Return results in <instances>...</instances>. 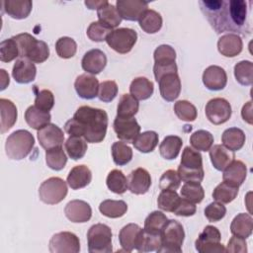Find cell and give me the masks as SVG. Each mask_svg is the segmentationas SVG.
Listing matches in <instances>:
<instances>
[{
  "label": "cell",
  "mask_w": 253,
  "mask_h": 253,
  "mask_svg": "<svg viewBox=\"0 0 253 253\" xmlns=\"http://www.w3.org/2000/svg\"><path fill=\"white\" fill-rule=\"evenodd\" d=\"M97 16L99 22L108 26L111 29L118 27L122 22V17L120 16L117 8L109 3L107 0L102 6L97 9Z\"/></svg>",
  "instance_id": "cell-32"
},
{
  "label": "cell",
  "mask_w": 253,
  "mask_h": 253,
  "mask_svg": "<svg viewBox=\"0 0 253 253\" xmlns=\"http://www.w3.org/2000/svg\"><path fill=\"white\" fill-rule=\"evenodd\" d=\"M2 4L5 13L17 20L27 18L33 7V2L30 0H6Z\"/></svg>",
  "instance_id": "cell-29"
},
{
  "label": "cell",
  "mask_w": 253,
  "mask_h": 253,
  "mask_svg": "<svg viewBox=\"0 0 253 253\" xmlns=\"http://www.w3.org/2000/svg\"><path fill=\"white\" fill-rule=\"evenodd\" d=\"M92 180V173L86 165L74 166L67 176L66 182L73 190H78L86 187Z\"/></svg>",
  "instance_id": "cell-28"
},
{
  "label": "cell",
  "mask_w": 253,
  "mask_h": 253,
  "mask_svg": "<svg viewBox=\"0 0 253 253\" xmlns=\"http://www.w3.org/2000/svg\"><path fill=\"white\" fill-rule=\"evenodd\" d=\"M113 30L111 28H109L108 26L102 24L99 21L96 22H92L89 27L87 28V36L88 38L93 41V42H103L106 41L107 37L110 35V33Z\"/></svg>",
  "instance_id": "cell-55"
},
{
  "label": "cell",
  "mask_w": 253,
  "mask_h": 253,
  "mask_svg": "<svg viewBox=\"0 0 253 253\" xmlns=\"http://www.w3.org/2000/svg\"><path fill=\"white\" fill-rule=\"evenodd\" d=\"M174 112L180 120L185 122L195 121L198 115L196 107L187 100L177 101L174 105Z\"/></svg>",
  "instance_id": "cell-51"
},
{
  "label": "cell",
  "mask_w": 253,
  "mask_h": 253,
  "mask_svg": "<svg viewBox=\"0 0 253 253\" xmlns=\"http://www.w3.org/2000/svg\"><path fill=\"white\" fill-rule=\"evenodd\" d=\"M37 67L34 62L27 58H18L14 63L12 76L20 84H28L35 80Z\"/></svg>",
  "instance_id": "cell-24"
},
{
  "label": "cell",
  "mask_w": 253,
  "mask_h": 253,
  "mask_svg": "<svg viewBox=\"0 0 253 253\" xmlns=\"http://www.w3.org/2000/svg\"><path fill=\"white\" fill-rule=\"evenodd\" d=\"M180 193L183 199L193 204L201 203L205 197V191L201 183L187 182L182 186Z\"/></svg>",
  "instance_id": "cell-48"
},
{
  "label": "cell",
  "mask_w": 253,
  "mask_h": 253,
  "mask_svg": "<svg viewBox=\"0 0 253 253\" xmlns=\"http://www.w3.org/2000/svg\"><path fill=\"white\" fill-rule=\"evenodd\" d=\"M236 81L243 86H250L253 82V63L249 60H242L234 66Z\"/></svg>",
  "instance_id": "cell-45"
},
{
  "label": "cell",
  "mask_w": 253,
  "mask_h": 253,
  "mask_svg": "<svg viewBox=\"0 0 253 253\" xmlns=\"http://www.w3.org/2000/svg\"><path fill=\"white\" fill-rule=\"evenodd\" d=\"M112 230L104 223L92 225L87 232L88 251L90 253H110L112 248Z\"/></svg>",
  "instance_id": "cell-7"
},
{
  "label": "cell",
  "mask_w": 253,
  "mask_h": 253,
  "mask_svg": "<svg viewBox=\"0 0 253 253\" xmlns=\"http://www.w3.org/2000/svg\"><path fill=\"white\" fill-rule=\"evenodd\" d=\"M1 90H4L8 85H9V82H10V79H9V75L6 73V71L4 69H1Z\"/></svg>",
  "instance_id": "cell-64"
},
{
  "label": "cell",
  "mask_w": 253,
  "mask_h": 253,
  "mask_svg": "<svg viewBox=\"0 0 253 253\" xmlns=\"http://www.w3.org/2000/svg\"><path fill=\"white\" fill-rule=\"evenodd\" d=\"M247 176V167L240 160H233L224 170L222 179L224 182L239 187L243 184Z\"/></svg>",
  "instance_id": "cell-27"
},
{
  "label": "cell",
  "mask_w": 253,
  "mask_h": 253,
  "mask_svg": "<svg viewBox=\"0 0 253 253\" xmlns=\"http://www.w3.org/2000/svg\"><path fill=\"white\" fill-rule=\"evenodd\" d=\"M0 115H1V122H0V128L1 133L8 131L16 123L17 121V108L15 104L8 100L1 98L0 99Z\"/></svg>",
  "instance_id": "cell-30"
},
{
  "label": "cell",
  "mask_w": 253,
  "mask_h": 253,
  "mask_svg": "<svg viewBox=\"0 0 253 253\" xmlns=\"http://www.w3.org/2000/svg\"><path fill=\"white\" fill-rule=\"evenodd\" d=\"M201 11L216 34L232 32L246 35L249 32L247 23L248 7L244 0H202Z\"/></svg>",
  "instance_id": "cell-1"
},
{
  "label": "cell",
  "mask_w": 253,
  "mask_h": 253,
  "mask_svg": "<svg viewBox=\"0 0 253 253\" xmlns=\"http://www.w3.org/2000/svg\"><path fill=\"white\" fill-rule=\"evenodd\" d=\"M242 119L249 125H252V102H247L241 110Z\"/></svg>",
  "instance_id": "cell-62"
},
{
  "label": "cell",
  "mask_w": 253,
  "mask_h": 253,
  "mask_svg": "<svg viewBox=\"0 0 253 253\" xmlns=\"http://www.w3.org/2000/svg\"><path fill=\"white\" fill-rule=\"evenodd\" d=\"M226 208L223 204L218 202H212L209 204L205 209V215L211 222H216L225 216Z\"/></svg>",
  "instance_id": "cell-59"
},
{
  "label": "cell",
  "mask_w": 253,
  "mask_h": 253,
  "mask_svg": "<svg viewBox=\"0 0 253 253\" xmlns=\"http://www.w3.org/2000/svg\"><path fill=\"white\" fill-rule=\"evenodd\" d=\"M168 220L166 214H164L162 211H154L150 212L147 217L144 220V227L143 229L150 233L160 234L164 224Z\"/></svg>",
  "instance_id": "cell-50"
},
{
  "label": "cell",
  "mask_w": 253,
  "mask_h": 253,
  "mask_svg": "<svg viewBox=\"0 0 253 253\" xmlns=\"http://www.w3.org/2000/svg\"><path fill=\"white\" fill-rule=\"evenodd\" d=\"M181 179L177 171L169 169L165 171L159 180V188L161 190H177L180 187Z\"/></svg>",
  "instance_id": "cell-56"
},
{
  "label": "cell",
  "mask_w": 253,
  "mask_h": 253,
  "mask_svg": "<svg viewBox=\"0 0 253 253\" xmlns=\"http://www.w3.org/2000/svg\"><path fill=\"white\" fill-rule=\"evenodd\" d=\"M209 151L211 164L218 171H223L235 158L234 151L229 150L222 144H214Z\"/></svg>",
  "instance_id": "cell-26"
},
{
  "label": "cell",
  "mask_w": 253,
  "mask_h": 253,
  "mask_svg": "<svg viewBox=\"0 0 253 253\" xmlns=\"http://www.w3.org/2000/svg\"><path fill=\"white\" fill-rule=\"evenodd\" d=\"M112 156L115 164L123 166L131 160L132 150L126 143L123 141H116L112 145Z\"/></svg>",
  "instance_id": "cell-49"
},
{
  "label": "cell",
  "mask_w": 253,
  "mask_h": 253,
  "mask_svg": "<svg viewBox=\"0 0 253 253\" xmlns=\"http://www.w3.org/2000/svg\"><path fill=\"white\" fill-rule=\"evenodd\" d=\"M107 65V56L106 54L98 48L88 50L82 60L81 66L84 71L90 73L91 75L99 74Z\"/></svg>",
  "instance_id": "cell-23"
},
{
  "label": "cell",
  "mask_w": 253,
  "mask_h": 253,
  "mask_svg": "<svg viewBox=\"0 0 253 253\" xmlns=\"http://www.w3.org/2000/svg\"><path fill=\"white\" fill-rule=\"evenodd\" d=\"M153 72L157 81L162 75L170 72H178L176 64V51L169 44H161L154 50Z\"/></svg>",
  "instance_id": "cell-8"
},
{
  "label": "cell",
  "mask_w": 253,
  "mask_h": 253,
  "mask_svg": "<svg viewBox=\"0 0 253 253\" xmlns=\"http://www.w3.org/2000/svg\"><path fill=\"white\" fill-rule=\"evenodd\" d=\"M161 245V236L160 234L150 233L143 229L139 244L136 248L139 252H151L157 251Z\"/></svg>",
  "instance_id": "cell-53"
},
{
  "label": "cell",
  "mask_w": 253,
  "mask_h": 253,
  "mask_svg": "<svg viewBox=\"0 0 253 253\" xmlns=\"http://www.w3.org/2000/svg\"><path fill=\"white\" fill-rule=\"evenodd\" d=\"M106 184L109 190L119 195L124 194L128 189L127 179L119 169H114L108 174Z\"/></svg>",
  "instance_id": "cell-43"
},
{
  "label": "cell",
  "mask_w": 253,
  "mask_h": 253,
  "mask_svg": "<svg viewBox=\"0 0 253 253\" xmlns=\"http://www.w3.org/2000/svg\"><path fill=\"white\" fill-rule=\"evenodd\" d=\"M243 48V42L239 35L226 34L219 38L217 42V49L219 53L226 57H234L238 55Z\"/></svg>",
  "instance_id": "cell-25"
},
{
  "label": "cell",
  "mask_w": 253,
  "mask_h": 253,
  "mask_svg": "<svg viewBox=\"0 0 253 253\" xmlns=\"http://www.w3.org/2000/svg\"><path fill=\"white\" fill-rule=\"evenodd\" d=\"M203 83L209 90H222L227 83L225 70L217 65H211L207 67L203 73Z\"/></svg>",
  "instance_id": "cell-21"
},
{
  "label": "cell",
  "mask_w": 253,
  "mask_h": 253,
  "mask_svg": "<svg viewBox=\"0 0 253 253\" xmlns=\"http://www.w3.org/2000/svg\"><path fill=\"white\" fill-rule=\"evenodd\" d=\"M245 133L238 127H229L225 129L221 135L222 145L231 151H236L242 148L245 143Z\"/></svg>",
  "instance_id": "cell-35"
},
{
  "label": "cell",
  "mask_w": 253,
  "mask_h": 253,
  "mask_svg": "<svg viewBox=\"0 0 253 253\" xmlns=\"http://www.w3.org/2000/svg\"><path fill=\"white\" fill-rule=\"evenodd\" d=\"M68 156L73 160L81 159L87 151V141L77 135H69L64 143Z\"/></svg>",
  "instance_id": "cell-40"
},
{
  "label": "cell",
  "mask_w": 253,
  "mask_h": 253,
  "mask_svg": "<svg viewBox=\"0 0 253 253\" xmlns=\"http://www.w3.org/2000/svg\"><path fill=\"white\" fill-rule=\"evenodd\" d=\"M226 252L232 253H246L247 252V243L244 238L238 236H232L227 244V248H225Z\"/></svg>",
  "instance_id": "cell-61"
},
{
  "label": "cell",
  "mask_w": 253,
  "mask_h": 253,
  "mask_svg": "<svg viewBox=\"0 0 253 253\" xmlns=\"http://www.w3.org/2000/svg\"><path fill=\"white\" fill-rule=\"evenodd\" d=\"M181 198L175 190H162L157 198V205L161 211L173 212Z\"/></svg>",
  "instance_id": "cell-46"
},
{
  "label": "cell",
  "mask_w": 253,
  "mask_h": 253,
  "mask_svg": "<svg viewBox=\"0 0 253 253\" xmlns=\"http://www.w3.org/2000/svg\"><path fill=\"white\" fill-rule=\"evenodd\" d=\"M34 145V135L26 129H18L7 137L5 151L8 158L13 160H21L31 153Z\"/></svg>",
  "instance_id": "cell-5"
},
{
  "label": "cell",
  "mask_w": 253,
  "mask_h": 253,
  "mask_svg": "<svg viewBox=\"0 0 253 253\" xmlns=\"http://www.w3.org/2000/svg\"><path fill=\"white\" fill-rule=\"evenodd\" d=\"M128 190L135 195L145 194L151 186V177L149 172L144 168L132 170L127 178Z\"/></svg>",
  "instance_id": "cell-22"
},
{
  "label": "cell",
  "mask_w": 253,
  "mask_h": 253,
  "mask_svg": "<svg viewBox=\"0 0 253 253\" xmlns=\"http://www.w3.org/2000/svg\"><path fill=\"white\" fill-rule=\"evenodd\" d=\"M191 145L198 151H209L213 143V135L205 129H199L190 137Z\"/></svg>",
  "instance_id": "cell-47"
},
{
  "label": "cell",
  "mask_w": 253,
  "mask_h": 253,
  "mask_svg": "<svg viewBox=\"0 0 253 253\" xmlns=\"http://www.w3.org/2000/svg\"><path fill=\"white\" fill-rule=\"evenodd\" d=\"M143 229L136 223H128L125 225L119 233L120 244L123 247V250L126 252H131L132 250H136Z\"/></svg>",
  "instance_id": "cell-19"
},
{
  "label": "cell",
  "mask_w": 253,
  "mask_h": 253,
  "mask_svg": "<svg viewBox=\"0 0 253 253\" xmlns=\"http://www.w3.org/2000/svg\"><path fill=\"white\" fill-rule=\"evenodd\" d=\"M113 126L118 138L126 143H132L140 131V126L133 117L122 118L117 116Z\"/></svg>",
  "instance_id": "cell-14"
},
{
  "label": "cell",
  "mask_w": 253,
  "mask_h": 253,
  "mask_svg": "<svg viewBox=\"0 0 253 253\" xmlns=\"http://www.w3.org/2000/svg\"><path fill=\"white\" fill-rule=\"evenodd\" d=\"M106 0H101V1H93V0H87L85 1V5L91 9V10H94V9H98L100 6H102L104 3H105Z\"/></svg>",
  "instance_id": "cell-63"
},
{
  "label": "cell",
  "mask_w": 253,
  "mask_h": 253,
  "mask_svg": "<svg viewBox=\"0 0 253 253\" xmlns=\"http://www.w3.org/2000/svg\"><path fill=\"white\" fill-rule=\"evenodd\" d=\"M51 116L49 112H44L37 108L35 105L30 106L25 112V120L27 124L34 129H41L50 123Z\"/></svg>",
  "instance_id": "cell-33"
},
{
  "label": "cell",
  "mask_w": 253,
  "mask_h": 253,
  "mask_svg": "<svg viewBox=\"0 0 253 253\" xmlns=\"http://www.w3.org/2000/svg\"><path fill=\"white\" fill-rule=\"evenodd\" d=\"M19 47V57L27 58L34 63H42L49 56V47L43 41H39L28 33L13 37Z\"/></svg>",
  "instance_id": "cell-3"
},
{
  "label": "cell",
  "mask_w": 253,
  "mask_h": 253,
  "mask_svg": "<svg viewBox=\"0 0 253 253\" xmlns=\"http://www.w3.org/2000/svg\"><path fill=\"white\" fill-rule=\"evenodd\" d=\"M100 212L110 218H118L123 216L127 211V205L125 201L105 200L99 206Z\"/></svg>",
  "instance_id": "cell-38"
},
{
  "label": "cell",
  "mask_w": 253,
  "mask_h": 253,
  "mask_svg": "<svg viewBox=\"0 0 253 253\" xmlns=\"http://www.w3.org/2000/svg\"><path fill=\"white\" fill-rule=\"evenodd\" d=\"M196 211H197V208L195 204L181 198V201L176 207V209L174 210L173 213L179 216H191L196 213Z\"/></svg>",
  "instance_id": "cell-60"
},
{
  "label": "cell",
  "mask_w": 253,
  "mask_h": 253,
  "mask_svg": "<svg viewBox=\"0 0 253 253\" xmlns=\"http://www.w3.org/2000/svg\"><path fill=\"white\" fill-rule=\"evenodd\" d=\"M154 91L153 83L146 77L134 78L129 86V92L136 100H146L151 97Z\"/></svg>",
  "instance_id": "cell-34"
},
{
  "label": "cell",
  "mask_w": 253,
  "mask_h": 253,
  "mask_svg": "<svg viewBox=\"0 0 253 253\" xmlns=\"http://www.w3.org/2000/svg\"><path fill=\"white\" fill-rule=\"evenodd\" d=\"M17 57H19V47L13 37L2 41L0 43V60L10 62Z\"/></svg>",
  "instance_id": "cell-54"
},
{
  "label": "cell",
  "mask_w": 253,
  "mask_h": 253,
  "mask_svg": "<svg viewBox=\"0 0 253 253\" xmlns=\"http://www.w3.org/2000/svg\"><path fill=\"white\" fill-rule=\"evenodd\" d=\"M66 182L59 177H50L43 181L39 189L42 202L47 205H56L63 201L67 195Z\"/></svg>",
  "instance_id": "cell-9"
},
{
  "label": "cell",
  "mask_w": 253,
  "mask_h": 253,
  "mask_svg": "<svg viewBox=\"0 0 253 253\" xmlns=\"http://www.w3.org/2000/svg\"><path fill=\"white\" fill-rule=\"evenodd\" d=\"M66 217L76 223L87 222L92 216V209L90 205L82 200H72L68 202L64 208Z\"/></svg>",
  "instance_id": "cell-18"
},
{
  "label": "cell",
  "mask_w": 253,
  "mask_h": 253,
  "mask_svg": "<svg viewBox=\"0 0 253 253\" xmlns=\"http://www.w3.org/2000/svg\"><path fill=\"white\" fill-rule=\"evenodd\" d=\"M118 94V85L113 80H107L103 81L99 85V92H98V98L100 101L109 103L113 101Z\"/></svg>",
  "instance_id": "cell-57"
},
{
  "label": "cell",
  "mask_w": 253,
  "mask_h": 253,
  "mask_svg": "<svg viewBox=\"0 0 253 253\" xmlns=\"http://www.w3.org/2000/svg\"><path fill=\"white\" fill-rule=\"evenodd\" d=\"M238 191L239 187L233 186L223 181L214 188L212 192V198L215 202L221 204H229L237 197Z\"/></svg>",
  "instance_id": "cell-41"
},
{
  "label": "cell",
  "mask_w": 253,
  "mask_h": 253,
  "mask_svg": "<svg viewBox=\"0 0 253 253\" xmlns=\"http://www.w3.org/2000/svg\"><path fill=\"white\" fill-rule=\"evenodd\" d=\"M116 8L122 19L138 21L144 11L147 10L148 2L143 0H118Z\"/></svg>",
  "instance_id": "cell-15"
},
{
  "label": "cell",
  "mask_w": 253,
  "mask_h": 253,
  "mask_svg": "<svg viewBox=\"0 0 253 253\" xmlns=\"http://www.w3.org/2000/svg\"><path fill=\"white\" fill-rule=\"evenodd\" d=\"M138 108V100L130 94H123L118 104L117 116L122 118H131L137 113Z\"/></svg>",
  "instance_id": "cell-42"
},
{
  "label": "cell",
  "mask_w": 253,
  "mask_h": 253,
  "mask_svg": "<svg viewBox=\"0 0 253 253\" xmlns=\"http://www.w3.org/2000/svg\"><path fill=\"white\" fill-rule=\"evenodd\" d=\"M161 245L157 250L158 253H181L182 245L185 239V232L182 224L175 220L169 219L164 224L161 232Z\"/></svg>",
  "instance_id": "cell-6"
},
{
  "label": "cell",
  "mask_w": 253,
  "mask_h": 253,
  "mask_svg": "<svg viewBox=\"0 0 253 253\" xmlns=\"http://www.w3.org/2000/svg\"><path fill=\"white\" fill-rule=\"evenodd\" d=\"M208 120L213 125H221L226 123L231 117V106L224 98L211 99L205 108Z\"/></svg>",
  "instance_id": "cell-13"
},
{
  "label": "cell",
  "mask_w": 253,
  "mask_h": 253,
  "mask_svg": "<svg viewBox=\"0 0 253 253\" xmlns=\"http://www.w3.org/2000/svg\"><path fill=\"white\" fill-rule=\"evenodd\" d=\"M221 235L219 230L212 225H207L195 242V246L200 253L226 252L225 247L220 243Z\"/></svg>",
  "instance_id": "cell-11"
},
{
  "label": "cell",
  "mask_w": 253,
  "mask_h": 253,
  "mask_svg": "<svg viewBox=\"0 0 253 253\" xmlns=\"http://www.w3.org/2000/svg\"><path fill=\"white\" fill-rule=\"evenodd\" d=\"M139 27L147 34H155L162 27V17L161 15L152 9H147L141 15L138 20Z\"/></svg>",
  "instance_id": "cell-36"
},
{
  "label": "cell",
  "mask_w": 253,
  "mask_h": 253,
  "mask_svg": "<svg viewBox=\"0 0 253 253\" xmlns=\"http://www.w3.org/2000/svg\"><path fill=\"white\" fill-rule=\"evenodd\" d=\"M230 231L234 236L248 238L253 231V218L249 213H238L231 221Z\"/></svg>",
  "instance_id": "cell-31"
},
{
  "label": "cell",
  "mask_w": 253,
  "mask_h": 253,
  "mask_svg": "<svg viewBox=\"0 0 253 253\" xmlns=\"http://www.w3.org/2000/svg\"><path fill=\"white\" fill-rule=\"evenodd\" d=\"M137 41V33L129 28H119L113 30L107 37L108 45L118 53H127Z\"/></svg>",
  "instance_id": "cell-10"
},
{
  "label": "cell",
  "mask_w": 253,
  "mask_h": 253,
  "mask_svg": "<svg viewBox=\"0 0 253 253\" xmlns=\"http://www.w3.org/2000/svg\"><path fill=\"white\" fill-rule=\"evenodd\" d=\"M54 105V97L51 91L43 89L36 94L35 106L42 111L49 112Z\"/></svg>",
  "instance_id": "cell-58"
},
{
  "label": "cell",
  "mask_w": 253,
  "mask_h": 253,
  "mask_svg": "<svg viewBox=\"0 0 253 253\" xmlns=\"http://www.w3.org/2000/svg\"><path fill=\"white\" fill-rule=\"evenodd\" d=\"M38 139L42 148L50 149L61 146L64 141L63 130L54 124H48L38 130Z\"/></svg>",
  "instance_id": "cell-17"
},
{
  "label": "cell",
  "mask_w": 253,
  "mask_h": 253,
  "mask_svg": "<svg viewBox=\"0 0 253 253\" xmlns=\"http://www.w3.org/2000/svg\"><path fill=\"white\" fill-rule=\"evenodd\" d=\"M48 249L51 253H78L80 251V241L76 234L61 231L50 238Z\"/></svg>",
  "instance_id": "cell-12"
},
{
  "label": "cell",
  "mask_w": 253,
  "mask_h": 253,
  "mask_svg": "<svg viewBox=\"0 0 253 253\" xmlns=\"http://www.w3.org/2000/svg\"><path fill=\"white\" fill-rule=\"evenodd\" d=\"M55 50L59 57L65 58V59L71 58L76 53L77 43L72 38L62 37L56 41Z\"/></svg>",
  "instance_id": "cell-52"
},
{
  "label": "cell",
  "mask_w": 253,
  "mask_h": 253,
  "mask_svg": "<svg viewBox=\"0 0 253 253\" xmlns=\"http://www.w3.org/2000/svg\"><path fill=\"white\" fill-rule=\"evenodd\" d=\"M159 136L157 132L153 130H147L139 133L132 141L133 146L142 153H149L154 150L158 144Z\"/></svg>",
  "instance_id": "cell-39"
},
{
  "label": "cell",
  "mask_w": 253,
  "mask_h": 253,
  "mask_svg": "<svg viewBox=\"0 0 253 253\" xmlns=\"http://www.w3.org/2000/svg\"><path fill=\"white\" fill-rule=\"evenodd\" d=\"M108 127V115L105 110L81 106L64 125L69 135L83 137L87 142L99 143L104 140Z\"/></svg>",
  "instance_id": "cell-2"
},
{
  "label": "cell",
  "mask_w": 253,
  "mask_h": 253,
  "mask_svg": "<svg viewBox=\"0 0 253 253\" xmlns=\"http://www.w3.org/2000/svg\"><path fill=\"white\" fill-rule=\"evenodd\" d=\"M45 162L47 166L55 171H59L65 167L67 162L66 154L62 146H56L45 150Z\"/></svg>",
  "instance_id": "cell-44"
},
{
  "label": "cell",
  "mask_w": 253,
  "mask_h": 253,
  "mask_svg": "<svg viewBox=\"0 0 253 253\" xmlns=\"http://www.w3.org/2000/svg\"><path fill=\"white\" fill-rule=\"evenodd\" d=\"M177 172L180 179L185 183H201L205 175L201 153L190 146H186L182 152L181 162Z\"/></svg>",
  "instance_id": "cell-4"
},
{
  "label": "cell",
  "mask_w": 253,
  "mask_h": 253,
  "mask_svg": "<svg viewBox=\"0 0 253 253\" xmlns=\"http://www.w3.org/2000/svg\"><path fill=\"white\" fill-rule=\"evenodd\" d=\"M160 95L165 101L172 102L176 100L181 92V80L178 72H171L162 75L158 79Z\"/></svg>",
  "instance_id": "cell-16"
},
{
  "label": "cell",
  "mask_w": 253,
  "mask_h": 253,
  "mask_svg": "<svg viewBox=\"0 0 253 253\" xmlns=\"http://www.w3.org/2000/svg\"><path fill=\"white\" fill-rule=\"evenodd\" d=\"M99 81L94 75L87 73L79 75L74 82V88L78 96L85 100H91L98 96Z\"/></svg>",
  "instance_id": "cell-20"
},
{
  "label": "cell",
  "mask_w": 253,
  "mask_h": 253,
  "mask_svg": "<svg viewBox=\"0 0 253 253\" xmlns=\"http://www.w3.org/2000/svg\"><path fill=\"white\" fill-rule=\"evenodd\" d=\"M182 144V138L177 135H168L164 137L159 145L161 156L167 160L175 159L180 153Z\"/></svg>",
  "instance_id": "cell-37"
}]
</instances>
